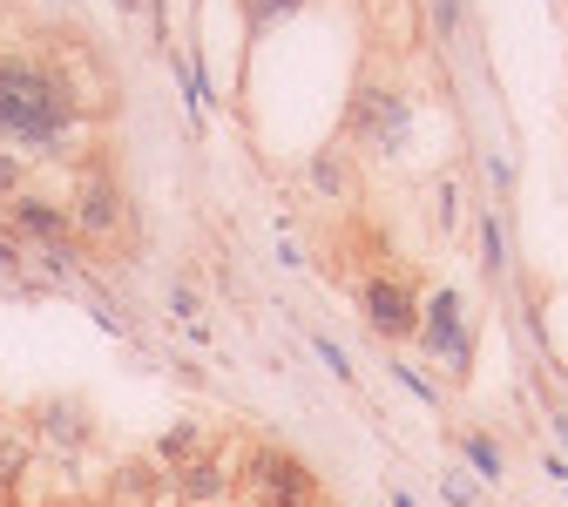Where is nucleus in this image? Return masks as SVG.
I'll use <instances>...</instances> for the list:
<instances>
[{"label": "nucleus", "mask_w": 568, "mask_h": 507, "mask_svg": "<svg viewBox=\"0 0 568 507\" xmlns=\"http://www.w3.org/2000/svg\"><path fill=\"white\" fill-rule=\"evenodd\" d=\"M244 494H251L257 507H312V500H318V480H312L292 454L257 447L251 467H244Z\"/></svg>", "instance_id": "nucleus-2"}, {"label": "nucleus", "mask_w": 568, "mask_h": 507, "mask_svg": "<svg viewBox=\"0 0 568 507\" xmlns=\"http://www.w3.org/2000/svg\"><path fill=\"white\" fill-rule=\"evenodd\" d=\"M467 454H474V467H480V474H501V454L487 447V433H474V440H467Z\"/></svg>", "instance_id": "nucleus-11"}, {"label": "nucleus", "mask_w": 568, "mask_h": 507, "mask_svg": "<svg viewBox=\"0 0 568 507\" xmlns=\"http://www.w3.org/2000/svg\"><path fill=\"white\" fill-rule=\"evenodd\" d=\"M14 224H21V237H34V244H48V251L75 231V224H68V210H54V203H41V196H14Z\"/></svg>", "instance_id": "nucleus-4"}, {"label": "nucleus", "mask_w": 568, "mask_h": 507, "mask_svg": "<svg viewBox=\"0 0 568 507\" xmlns=\"http://www.w3.org/2000/svg\"><path fill=\"white\" fill-rule=\"evenodd\" d=\"M366 312H373V325H379L386 338H406V332H413V298L399 292L393 277H379L373 292H366Z\"/></svg>", "instance_id": "nucleus-5"}, {"label": "nucleus", "mask_w": 568, "mask_h": 507, "mask_svg": "<svg viewBox=\"0 0 568 507\" xmlns=\"http://www.w3.org/2000/svg\"><path fill=\"white\" fill-rule=\"evenodd\" d=\"M14 264H21V257H14V244H0V271H14Z\"/></svg>", "instance_id": "nucleus-13"}, {"label": "nucleus", "mask_w": 568, "mask_h": 507, "mask_svg": "<svg viewBox=\"0 0 568 507\" xmlns=\"http://www.w3.org/2000/svg\"><path fill=\"white\" fill-rule=\"evenodd\" d=\"M115 216H122L115 183H109V176H89V183H82V203L68 210V224H75L82 237H109V231H115Z\"/></svg>", "instance_id": "nucleus-3"}, {"label": "nucleus", "mask_w": 568, "mask_h": 507, "mask_svg": "<svg viewBox=\"0 0 568 507\" xmlns=\"http://www.w3.org/2000/svg\"><path fill=\"white\" fill-rule=\"evenodd\" d=\"M0 196H21V163L0 156Z\"/></svg>", "instance_id": "nucleus-12"}, {"label": "nucleus", "mask_w": 568, "mask_h": 507, "mask_svg": "<svg viewBox=\"0 0 568 507\" xmlns=\"http://www.w3.org/2000/svg\"><path fill=\"white\" fill-rule=\"evenodd\" d=\"M156 454L176 460V467H190V460H196V426H170L163 440H156Z\"/></svg>", "instance_id": "nucleus-8"}, {"label": "nucleus", "mask_w": 568, "mask_h": 507, "mask_svg": "<svg viewBox=\"0 0 568 507\" xmlns=\"http://www.w3.org/2000/svg\"><path fill=\"white\" fill-rule=\"evenodd\" d=\"M426 345H440L447 358H467V332H460V318H454V292L434 298V318H426Z\"/></svg>", "instance_id": "nucleus-6"}, {"label": "nucleus", "mask_w": 568, "mask_h": 507, "mask_svg": "<svg viewBox=\"0 0 568 507\" xmlns=\"http://www.w3.org/2000/svg\"><path fill=\"white\" fill-rule=\"evenodd\" d=\"M68 122H75V102L48 68L0 61V135L21 142V150H61Z\"/></svg>", "instance_id": "nucleus-1"}, {"label": "nucleus", "mask_w": 568, "mask_h": 507, "mask_svg": "<svg viewBox=\"0 0 568 507\" xmlns=\"http://www.w3.org/2000/svg\"><path fill=\"white\" fill-rule=\"evenodd\" d=\"M312 190L338 196V190H345V163H338V156H318V163H312Z\"/></svg>", "instance_id": "nucleus-10"}, {"label": "nucleus", "mask_w": 568, "mask_h": 507, "mask_svg": "<svg viewBox=\"0 0 568 507\" xmlns=\"http://www.w3.org/2000/svg\"><path fill=\"white\" fill-rule=\"evenodd\" d=\"M115 487H122V494H115L122 507H142V500H150L142 487H156V474H150V467H122V474H115Z\"/></svg>", "instance_id": "nucleus-9"}, {"label": "nucleus", "mask_w": 568, "mask_h": 507, "mask_svg": "<svg viewBox=\"0 0 568 507\" xmlns=\"http://www.w3.org/2000/svg\"><path fill=\"white\" fill-rule=\"evenodd\" d=\"M224 494V467L217 460H190L183 467V500H217Z\"/></svg>", "instance_id": "nucleus-7"}]
</instances>
